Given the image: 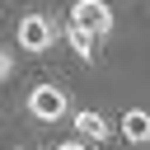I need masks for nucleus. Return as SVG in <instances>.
<instances>
[{"label":"nucleus","instance_id":"0eeeda50","mask_svg":"<svg viewBox=\"0 0 150 150\" xmlns=\"http://www.w3.org/2000/svg\"><path fill=\"white\" fill-rule=\"evenodd\" d=\"M14 75V52H0V80Z\"/></svg>","mask_w":150,"mask_h":150},{"label":"nucleus","instance_id":"f257e3e1","mask_svg":"<svg viewBox=\"0 0 150 150\" xmlns=\"http://www.w3.org/2000/svg\"><path fill=\"white\" fill-rule=\"evenodd\" d=\"M61 33H66V28H56V19H52V14H23V19L14 23V42H19V52H28V56L52 52Z\"/></svg>","mask_w":150,"mask_h":150},{"label":"nucleus","instance_id":"20e7f679","mask_svg":"<svg viewBox=\"0 0 150 150\" xmlns=\"http://www.w3.org/2000/svg\"><path fill=\"white\" fill-rule=\"evenodd\" d=\"M70 127H75V136H80V141H108V136H112V122H108L103 112H94V108L70 112Z\"/></svg>","mask_w":150,"mask_h":150},{"label":"nucleus","instance_id":"39448f33","mask_svg":"<svg viewBox=\"0 0 150 150\" xmlns=\"http://www.w3.org/2000/svg\"><path fill=\"white\" fill-rule=\"evenodd\" d=\"M117 131H122L127 145H150V108H127Z\"/></svg>","mask_w":150,"mask_h":150},{"label":"nucleus","instance_id":"423d86ee","mask_svg":"<svg viewBox=\"0 0 150 150\" xmlns=\"http://www.w3.org/2000/svg\"><path fill=\"white\" fill-rule=\"evenodd\" d=\"M61 38H66V42H70V52H75V56H80V61H94V42H98V38H94V33H84V28H80V23H66V33H61Z\"/></svg>","mask_w":150,"mask_h":150},{"label":"nucleus","instance_id":"7ed1b4c3","mask_svg":"<svg viewBox=\"0 0 150 150\" xmlns=\"http://www.w3.org/2000/svg\"><path fill=\"white\" fill-rule=\"evenodd\" d=\"M70 23H80V28L94 33V38H108V33L117 28L108 0H75V5H70Z\"/></svg>","mask_w":150,"mask_h":150},{"label":"nucleus","instance_id":"f03ea898","mask_svg":"<svg viewBox=\"0 0 150 150\" xmlns=\"http://www.w3.org/2000/svg\"><path fill=\"white\" fill-rule=\"evenodd\" d=\"M28 112L38 122H61V117H70V98H66L61 84H33L28 89Z\"/></svg>","mask_w":150,"mask_h":150},{"label":"nucleus","instance_id":"6e6552de","mask_svg":"<svg viewBox=\"0 0 150 150\" xmlns=\"http://www.w3.org/2000/svg\"><path fill=\"white\" fill-rule=\"evenodd\" d=\"M52 150H89V141H80V136H70V141H61V145H52Z\"/></svg>","mask_w":150,"mask_h":150}]
</instances>
